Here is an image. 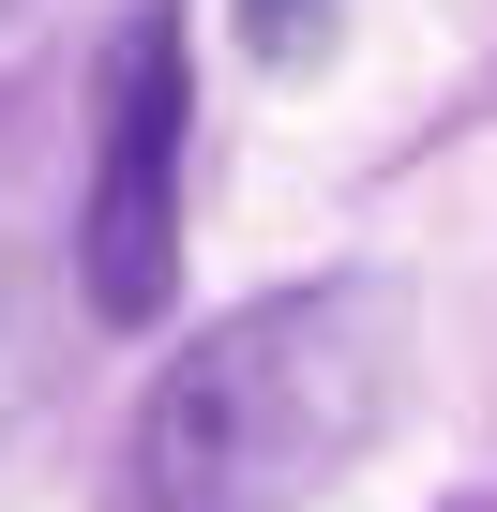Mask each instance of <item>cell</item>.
Segmentation results:
<instances>
[{"instance_id":"1","label":"cell","mask_w":497,"mask_h":512,"mask_svg":"<svg viewBox=\"0 0 497 512\" xmlns=\"http://www.w3.org/2000/svg\"><path fill=\"white\" fill-rule=\"evenodd\" d=\"M407 332L377 287H272L136 392V512H317L392 422Z\"/></svg>"},{"instance_id":"2","label":"cell","mask_w":497,"mask_h":512,"mask_svg":"<svg viewBox=\"0 0 497 512\" xmlns=\"http://www.w3.org/2000/svg\"><path fill=\"white\" fill-rule=\"evenodd\" d=\"M181 181H196V61H181V16H136L91 136V196H76V287L106 332H151L181 302Z\"/></svg>"},{"instance_id":"3","label":"cell","mask_w":497,"mask_h":512,"mask_svg":"<svg viewBox=\"0 0 497 512\" xmlns=\"http://www.w3.org/2000/svg\"><path fill=\"white\" fill-rule=\"evenodd\" d=\"M317 16H332V0H241V46H257V61H302Z\"/></svg>"},{"instance_id":"4","label":"cell","mask_w":497,"mask_h":512,"mask_svg":"<svg viewBox=\"0 0 497 512\" xmlns=\"http://www.w3.org/2000/svg\"><path fill=\"white\" fill-rule=\"evenodd\" d=\"M452 512H497V497H452Z\"/></svg>"}]
</instances>
